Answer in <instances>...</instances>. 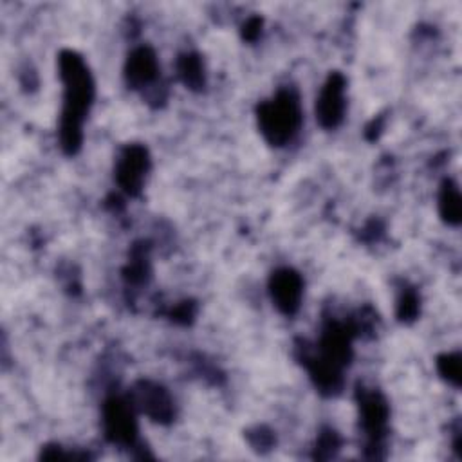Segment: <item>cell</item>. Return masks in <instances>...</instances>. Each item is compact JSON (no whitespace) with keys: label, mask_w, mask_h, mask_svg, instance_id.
Here are the masks:
<instances>
[{"label":"cell","mask_w":462,"mask_h":462,"mask_svg":"<svg viewBox=\"0 0 462 462\" xmlns=\"http://www.w3.org/2000/svg\"><path fill=\"white\" fill-rule=\"evenodd\" d=\"M58 69L65 90L58 135L63 152L72 155L81 146V126L94 99V81L83 58L74 51H63L60 54Z\"/></svg>","instance_id":"6da1fadb"},{"label":"cell","mask_w":462,"mask_h":462,"mask_svg":"<svg viewBox=\"0 0 462 462\" xmlns=\"http://www.w3.org/2000/svg\"><path fill=\"white\" fill-rule=\"evenodd\" d=\"M352 327L328 323L323 330L318 352L303 356L316 388L323 393H336L343 384V368L352 357Z\"/></svg>","instance_id":"7a4b0ae2"},{"label":"cell","mask_w":462,"mask_h":462,"mask_svg":"<svg viewBox=\"0 0 462 462\" xmlns=\"http://www.w3.org/2000/svg\"><path fill=\"white\" fill-rule=\"evenodd\" d=\"M301 125V108L294 90L283 88L258 106V126L267 143L287 144Z\"/></svg>","instance_id":"3957f363"},{"label":"cell","mask_w":462,"mask_h":462,"mask_svg":"<svg viewBox=\"0 0 462 462\" xmlns=\"http://www.w3.org/2000/svg\"><path fill=\"white\" fill-rule=\"evenodd\" d=\"M103 428L110 442L119 446H134L137 439L135 406L132 401L121 397H110L103 406Z\"/></svg>","instance_id":"277c9868"},{"label":"cell","mask_w":462,"mask_h":462,"mask_svg":"<svg viewBox=\"0 0 462 462\" xmlns=\"http://www.w3.org/2000/svg\"><path fill=\"white\" fill-rule=\"evenodd\" d=\"M359 401V417L363 431L368 439V448L375 451L383 446V439L386 435V422H388V404L379 392L374 390H361L357 392Z\"/></svg>","instance_id":"5b68a950"},{"label":"cell","mask_w":462,"mask_h":462,"mask_svg":"<svg viewBox=\"0 0 462 462\" xmlns=\"http://www.w3.org/2000/svg\"><path fill=\"white\" fill-rule=\"evenodd\" d=\"M150 170V155L143 144H128L116 162V180L128 195H139Z\"/></svg>","instance_id":"8992f818"},{"label":"cell","mask_w":462,"mask_h":462,"mask_svg":"<svg viewBox=\"0 0 462 462\" xmlns=\"http://www.w3.org/2000/svg\"><path fill=\"white\" fill-rule=\"evenodd\" d=\"M130 401L137 410L161 424L171 422L175 415L173 399L170 397V393L162 386L150 381L137 383L132 390Z\"/></svg>","instance_id":"52a82bcc"},{"label":"cell","mask_w":462,"mask_h":462,"mask_svg":"<svg viewBox=\"0 0 462 462\" xmlns=\"http://www.w3.org/2000/svg\"><path fill=\"white\" fill-rule=\"evenodd\" d=\"M345 108V78L339 72H334L321 87L316 99V119L327 130L336 128L343 121Z\"/></svg>","instance_id":"ba28073f"},{"label":"cell","mask_w":462,"mask_h":462,"mask_svg":"<svg viewBox=\"0 0 462 462\" xmlns=\"http://www.w3.org/2000/svg\"><path fill=\"white\" fill-rule=\"evenodd\" d=\"M269 291L278 310L285 316H292L301 303L303 280L292 269H278L271 274Z\"/></svg>","instance_id":"9c48e42d"},{"label":"cell","mask_w":462,"mask_h":462,"mask_svg":"<svg viewBox=\"0 0 462 462\" xmlns=\"http://www.w3.org/2000/svg\"><path fill=\"white\" fill-rule=\"evenodd\" d=\"M159 76L157 56L150 47H139L130 52L125 63V79L132 88H144Z\"/></svg>","instance_id":"30bf717a"},{"label":"cell","mask_w":462,"mask_h":462,"mask_svg":"<svg viewBox=\"0 0 462 462\" xmlns=\"http://www.w3.org/2000/svg\"><path fill=\"white\" fill-rule=\"evenodd\" d=\"M439 211L440 217L451 224L457 226L462 218V202H460V193L455 182L444 180L439 195Z\"/></svg>","instance_id":"8fae6325"},{"label":"cell","mask_w":462,"mask_h":462,"mask_svg":"<svg viewBox=\"0 0 462 462\" xmlns=\"http://www.w3.org/2000/svg\"><path fill=\"white\" fill-rule=\"evenodd\" d=\"M177 74L180 81L191 88V90H200L206 83L204 78V65L202 60L197 54H182L177 61Z\"/></svg>","instance_id":"7c38bea8"},{"label":"cell","mask_w":462,"mask_h":462,"mask_svg":"<svg viewBox=\"0 0 462 462\" xmlns=\"http://www.w3.org/2000/svg\"><path fill=\"white\" fill-rule=\"evenodd\" d=\"M146 276H148V256H146V251L143 247H135L132 256H130L128 267H126V278L132 283H141V282H144Z\"/></svg>","instance_id":"4fadbf2b"},{"label":"cell","mask_w":462,"mask_h":462,"mask_svg":"<svg viewBox=\"0 0 462 462\" xmlns=\"http://www.w3.org/2000/svg\"><path fill=\"white\" fill-rule=\"evenodd\" d=\"M439 372L444 379H448L451 384L458 386L462 379V365H460V356L458 354H444L437 361Z\"/></svg>","instance_id":"5bb4252c"},{"label":"cell","mask_w":462,"mask_h":462,"mask_svg":"<svg viewBox=\"0 0 462 462\" xmlns=\"http://www.w3.org/2000/svg\"><path fill=\"white\" fill-rule=\"evenodd\" d=\"M339 444H341V440L334 430H323L318 437L314 457L316 458H330L337 453Z\"/></svg>","instance_id":"9a60e30c"},{"label":"cell","mask_w":462,"mask_h":462,"mask_svg":"<svg viewBox=\"0 0 462 462\" xmlns=\"http://www.w3.org/2000/svg\"><path fill=\"white\" fill-rule=\"evenodd\" d=\"M419 312V298L413 291H404L401 300H399V305H397V314L402 321H410L417 316Z\"/></svg>","instance_id":"2e32d148"},{"label":"cell","mask_w":462,"mask_h":462,"mask_svg":"<svg viewBox=\"0 0 462 462\" xmlns=\"http://www.w3.org/2000/svg\"><path fill=\"white\" fill-rule=\"evenodd\" d=\"M260 27H262V22L258 18H251L245 25H244V36L247 40H254L258 34H260Z\"/></svg>","instance_id":"e0dca14e"}]
</instances>
